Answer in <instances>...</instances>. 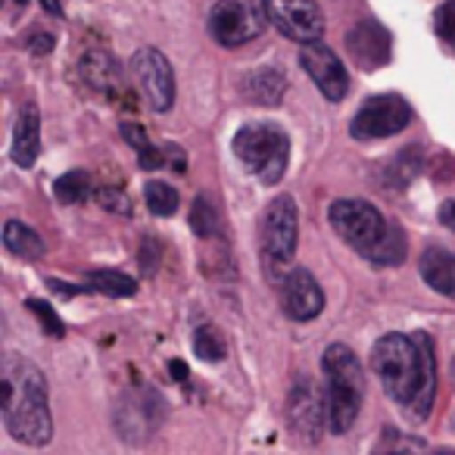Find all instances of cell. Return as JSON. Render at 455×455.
Segmentation results:
<instances>
[{"label":"cell","mask_w":455,"mask_h":455,"mask_svg":"<svg viewBox=\"0 0 455 455\" xmlns=\"http://www.w3.org/2000/svg\"><path fill=\"white\" fill-rule=\"evenodd\" d=\"M91 190H94L91 175L82 169L66 172V175H60L57 184H53V194H57L60 203H84L91 196Z\"/></svg>","instance_id":"cell-24"},{"label":"cell","mask_w":455,"mask_h":455,"mask_svg":"<svg viewBox=\"0 0 455 455\" xmlns=\"http://www.w3.org/2000/svg\"><path fill=\"white\" fill-rule=\"evenodd\" d=\"M411 122V107L405 97L399 94H378L368 97L359 107V113L349 122V134L355 140H378L393 138Z\"/></svg>","instance_id":"cell-7"},{"label":"cell","mask_w":455,"mask_h":455,"mask_svg":"<svg viewBox=\"0 0 455 455\" xmlns=\"http://www.w3.org/2000/svg\"><path fill=\"white\" fill-rule=\"evenodd\" d=\"M144 200L153 215H163L165 219V215H172L178 209V190L165 181H150L144 190Z\"/></svg>","instance_id":"cell-25"},{"label":"cell","mask_w":455,"mask_h":455,"mask_svg":"<svg viewBox=\"0 0 455 455\" xmlns=\"http://www.w3.org/2000/svg\"><path fill=\"white\" fill-rule=\"evenodd\" d=\"M287 91V78L281 69H256L243 78V97L250 103H259V107H278L281 97Z\"/></svg>","instance_id":"cell-18"},{"label":"cell","mask_w":455,"mask_h":455,"mask_svg":"<svg viewBox=\"0 0 455 455\" xmlns=\"http://www.w3.org/2000/svg\"><path fill=\"white\" fill-rule=\"evenodd\" d=\"M371 368L393 403L427 418L436 393V355L427 334H384L371 347Z\"/></svg>","instance_id":"cell-1"},{"label":"cell","mask_w":455,"mask_h":455,"mask_svg":"<svg viewBox=\"0 0 455 455\" xmlns=\"http://www.w3.org/2000/svg\"><path fill=\"white\" fill-rule=\"evenodd\" d=\"M172 374H178V378H188V368H184L181 362H172Z\"/></svg>","instance_id":"cell-34"},{"label":"cell","mask_w":455,"mask_h":455,"mask_svg":"<svg viewBox=\"0 0 455 455\" xmlns=\"http://www.w3.org/2000/svg\"><path fill=\"white\" fill-rule=\"evenodd\" d=\"M84 291H97V293H107V297L119 299V297H134V293H138V284H134L128 275L103 268V272L84 275Z\"/></svg>","instance_id":"cell-22"},{"label":"cell","mask_w":455,"mask_h":455,"mask_svg":"<svg viewBox=\"0 0 455 455\" xmlns=\"http://www.w3.org/2000/svg\"><path fill=\"white\" fill-rule=\"evenodd\" d=\"M159 415H163V399L156 393L132 390L122 405L116 409V427L122 440H144L156 430Z\"/></svg>","instance_id":"cell-12"},{"label":"cell","mask_w":455,"mask_h":455,"mask_svg":"<svg viewBox=\"0 0 455 455\" xmlns=\"http://www.w3.org/2000/svg\"><path fill=\"white\" fill-rule=\"evenodd\" d=\"M281 309L293 322H312L324 309V291L312 278V272H306V268L287 272V278L281 281Z\"/></svg>","instance_id":"cell-13"},{"label":"cell","mask_w":455,"mask_h":455,"mask_svg":"<svg viewBox=\"0 0 455 455\" xmlns=\"http://www.w3.org/2000/svg\"><path fill=\"white\" fill-rule=\"evenodd\" d=\"M324 396H328V427L331 434H347L355 424L365 396V378L355 353L343 343L324 349Z\"/></svg>","instance_id":"cell-3"},{"label":"cell","mask_w":455,"mask_h":455,"mask_svg":"<svg viewBox=\"0 0 455 455\" xmlns=\"http://www.w3.org/2000/svg\"><path fill=\"white\" fill-rule=\"evenodd\" d=\"M421 278L430 291H436L440 297L455 299V253L440 247L424 250L421 256Z\"/></svg>","instance_id":"cell-17"},{"label":"cell","mask_w":455,"mask_h":455,"mask_svg":"<svg viewBox=\"0 0 455 455\" xmlns=\"http://www.w3.org/2000/svg\"><path fill=\"white\" fill-rule=\"evenodd\" d=\"M41 153V116L35 107H22L13 128V163L20 169H32Z\"/></svg>","instance_id":"cell-16"},{"label":"cell","mask_w":455,"mask_h":455,"mask_svg":"<svg viewBox=\"0 0 455 455\" xmlns=\"http://www.w3.org/2000/svg\"><path fill=\"white\" fill-rule=\"evenodd\" d=\"M328 221L340 235V241H347L362 259H368V253L384 241L393 225V221L384 219L380 209H374L365 200H337L328 209Z\"/></svg>","instance_id":"cell-5"},{"label":"cell","mask_w":455,"mask_h":455,"mask_svg":"<svg viewBox=\"0 0 455 455\" xmlns=\"http://www.w3.org/2000/svg\"><path fill=\"white\" fill-rule=\"evenodd\" d=\"M4 247L20 259H41L44 256V241H41L38 231L16 219L4 225Z\"/></svg>","instance_id":"cell-20"},{"label":"cell","mask_w":455,"mask_h":455,"mask_svg":"<svg viewBox=\"0 0 455 455\" xmlns=\"http://www.w3.org/2000/svg\"><path fill=\"white\" fill-rule=\"evenodd\" d=\"M16 4H28V0H16Z\"/></svg>","instance_id":"cell-36"},{"label":"cell","mask_w":455,"mask_h":455,"mask_svg":"<svg viewBox=\"0 0 455 455\" xmlns=\"http://www.w3.org/2000/svg\"><path fill=\"white\" fill-rule=\"evenodd\" d=\"M122 134H125V140L128 144L138 150V159H140V169H163L165 165V147H156V144H150V138L144 134V128L140 125H134V122H125L122 125Z\"/></svg>","instance_id":"cell-21"},{"label":"cell","mask_w":455,"mask_h":455,"mask_svg":"<svg viewBox=\"0 0 455 455\" xmlns=\"http://www.w3.org/2000/svg\"><path fill=\"white\" fill-rule=\"evenodd\" d=\"M132 76L140 94L147 97L156 113H165L175 103V72H172L169 60L156 51V47H140L132 57Z\"/></svg>","instance_id":"cell-10"},{"label":"cell","mask_w":455,"mask_h":455,"mask_svg":"<svg viewBox=\"0 0 455 455\" xmlns=\"http://www.w3.org/2000/svg\"><path fill=\"white\" fill-rule=\"evenodd\" d=\"M452 380H455V359H452Z\"/></svg>","instance_id":"cell-35"},{"label":"cell","mask_w":455,"mask_h":455,"mask_svg":"<svg viewBox=\"0 0 455 455\" xmlns=\"http://www.w3.org/2000/svg\"><path fill=\"white\" fill-rule=\"evenodd\" d=\"M347 47L362 69H378V66H384L390 60V32L380 22L362 20L347 35Z\"/></svg>","instance_id":"cell-15"},{"label":"cell","mask_w":455,"mask_h":455,"mask_svg":"<svg viewBox=\"0 0 455 455\" xmlns=\"http://www.w3.org/2000/svg\"><path fill=\"white\" fill-rule=\"evenodd\" d=\"M440 225L449 228V231H455V200H446L440 209Z\"/></svg>","instance_id":"cell-31"},{"label":"cell","mask_w":455,"mask_h":455,"mask_svg":"<svg viewBox=\"0 0 455 455\" xmlns=\"http://www.w3.org/2000/svg\"><path fill=\"white\" fill-rule=\"evenodd\" d=\"M266 16L284 38L297 44H312L322 41L324 35V16L315 0H262Z\"/></svg>","instance_id":"cell-9"},{"label":"cell","mask_w":455,"mask_h":455,"mask_svg":"<svg viewBox=\"0 0 455 455\" xmlns=\"http://www.w3.org/2000/svg\"><path fill=\"white\" fill-rule=\"evenodd\" d=\"M38 4L47 10V13H53V16H60V13H63V7H60V0H38Z\"/></svg>","instance_id":"cell-33"},{"label":"cell","mask_w":455,"mask_h":455,"mask_svg":"<svg viewBox=\"0 0 455 455\" xmlns=\"http://www.w3.org/2000/svg\"><path fill=\"white\" fill-rule=\"evenodd\" d=\"M4 427L26 446H47L53 436L44 374L16 353L4 355Z\"/></svg>","instance_id":"cell-2"},{"label":"cell","mask_w":455,"mask_h":455,"mask_svg":"<svg viewBox=\"0 0 455 455\" xmlns=\"http://www.w3.org/2000/svg\"><path fill=\"white\" fill-rule=\"evenodd\" d=\"M190 228H194L196 237H212L219 235V212L209 203V196H196L194 209H190Z\"/></svg>","instance_id":"cell-26"},{"label":"cell","mask_w":455,"mask_h":455,"mask_svg":"<svg viewBox=\"0 0 455 455\" xmlns=\"http://www.w3.org/2000/svg\"><path fill=\"white\" fill-rule=\"evenodd\" d=\"M299 66L306 69V76L315 82V88L322 91L328 100H343L349 91V72L347 66L340 63L331 47H324L322 41H312V44H303L299 51Z\"/></svg>","instance_id":"cell-11"},{"label":"cell","mask_w":455,"mask_h":455,"mask_svg":"<svg viewBox=\"0 0 455 455\" xmlns=\"http://www.w3.org/2000/svg\"><path fill=\"white\" fill-rule=\"evenodd\" d=\"M82 76L100 94H119L122 78H119V66L109 57L107 51H88L82 60Z\"/></svg>","instance_id":"cell-19"},{"label":"cell","mask_w":455,"mask_h":455,"mask_svg":"<svg viewBox=\"0 0 455 455\" xmlns=\"http://www.w3.org/2000/svg\"><path fill=\"white\" fill-rule=\"evenodd\" d=\"M194 353L200 355L203 362H221V359H225V340H221V334L212 328V324H203V328H196Z\"/></svg>","instance_id":"cell-27"},{"label":"cell","mask_w":455,"mask_h":455,"mask_svg":"<svg viewBox=\"0 0 455 455\" xmlns=\"http://www.w3.org/2000/svg\"><path fill=\"white\" fill-rule=\"evenodd\" d=\"M235 156L262 184H278L291 159V140L272 122H250L235 134Z\"/></svg>","instance_id":"cell-4"},{"label":"cell","mask_w":455,"mask_h":455,"mask_svg":"<svg viewBox=\"0 0 455 455\" xmlns=\"http://www.w3.org/2000/svg\"><path fill=\"white\" fill-rule=\"evenodd\" d=\"M32 51L35 53H51L53 51V38H51V35H35V38H32Z\"/></svg>","instance_id":"cell-32"},{"label":"cell","mask_w":455,"mask_h":455,"mask_svg":"<svg viewBox=\"0 0 455 455\" xmlns=\"http://www.w3.org/2000/svg\"><path fill=\"white\" fill-rule=\"evenodd\" d=\"M297 237H299V215L293 196L281 194L268 203L266 215H262V253L275 266H291L293 253H297Z\"/></svg>","instance_id":"cell-8"},{"label":"cell","mask_w":455,"mask_h":455,"mask_svg":"<svg viewBox=\"0 0 455 455\" xmlns=\"http://www.w3.org/2000/svg\"><path fill=\"white\" fill-rule=\"evenodd\" d=\"M403 259H405V235L399 225H390L384 241L368 253V262L378 268H393V266H403Z\"/></svg>","instance_id":"cell-23"},{"label":"cell","mask_w":455,"mask_h":455,"mask_svg":"<svg viewBox=\"0 0 455 455\" xmlns=\"http://www.w3.org/2000/svg\"><path fill=\"white\" fill-rule=\"evenodd\" d=\"M97 200L113 209V212H125V215L132 212V209H128V196L119 194V190H97Z\"/></svg>","instance_id":"cell-30"},{"label":"cell","mask_w":455,"mask_h":455,"mask_svg":"<svg viewBox=\"0 0 455 455\" xmlns=\"http://www.w3.org/2000/svg\"><path fill=\"white\" fill-rule=\"evenodd\" d=\"M434 28L440 35L443 44H449L455 51V0L440 4V10L434 13Z\"/></svg>","instance_id":"cell-29"},{"label":"cell","mask_w":455,"mask_h":455,"mask_svg":"<svg viewBox=\"0 0 455 455\" xmlns=\"http://www.w3.org/2000/svg\"><path fill=\"white\" fill-rule=\"evenodd\" d=\"M26 309L32 312L35 318H38L41 328H44V334H47V337H63V334H66V324L60 322V315L51 309V306L44 303V299H28Z\"/></svg>","instance_id":"cell-28"},{"label":"cell","mask_w":455,"mask_h":455,"mask_svg":"<svg viewBox=\"0 0 455 455\" xmlns=\"http://www.w3.org/2000/svg\"><path fill=\"white\" fill-rule=\"evenodd\" d=\"M266 4L262 0H219L209 13V35L221 47H241L266 32Z\"/></svg>","instance_id":"cell-6"},{"label":"cell","mask_w":455,"mask_h":455,"mask_svg":"<svg viewBox=\"0 0 455 455\" xmlns=\"http://www.w3.org/2000/svg\"><path fill=\"white\" fill-rule=\"evenodd\" d=\"M291 427L297 430V436H306V440H315L324 427V418H328V396L312 384L309 378L297 380L291 393Z\"/></svg>","instance_id":"cell-14"}]
</instances>
